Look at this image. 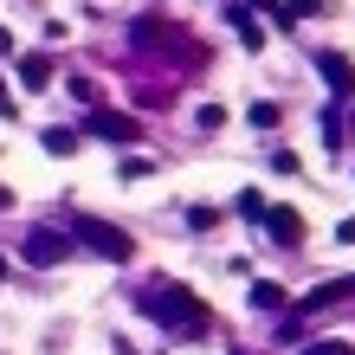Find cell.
Returning <instances> with one entry per match:
<instances>
[{"mask_svg": "<svg viewBox=\"0 0 355 355\" xmlns=\"http://www.w3.org/2000/svg\"><path fill=\"white\" fill-rule=\"evenodd\" d=\"M142 310H149L155 323H168V329H181V336H194V329H207L214 323V310H207L187 284H155L149 297H142Z\"/></svg>", "mask_w": 355, "mask_h": 355, "instance_id": "1", "label": "cell"}, {"mask_svg": "<svg viewBox=\"0 0 355 355\" xmlns=\"http://www.w3.org/2000/svg\"><path fill=\"white\" fill-rule=\"evenodd\" d=\"M0 284H7V259H0Z\"/></svg>", "mask_w": 355, "mask_h": 355, "instance_id": "19", "label": "cell"}, {"mask_svg": "<svg viewBox=\"0 0 355 355\" xmlns=\"http://www.w3.org/2000/svg\"><path fill=\"white\" fill-rule=\"evenodd\" d=\"M19 78H26V91H46L52 85V58L46 52H26V58H19Z\"/></svg>", "mask_w": 355, "mask_h": 355, "instance_id": "8", "label": "cell"}, {"mask_svg": "<svg viewBox=\"0 0 355 355\" xmlns=\"http://www.w3.org/2000/svg\"><path fill=\"white\" fill-rule=\"evenodd\" d=\"M65 91H71V97H85V103H97V85H91V78H65Z\"/></svg>", "mask_w": 355, "mask_h": 355, "instance_id": "15", "label": "cell"}, {"mask_svg": "<svg viewBox=\"0 0 355 355\" xmlns=\"http://www.w3.org/2000/svg\"><path fill=\"white\" fill-rule=\"evenodd\" d=\"M265 226H271L278 245H297L304 239V214H297V207H265Z\"/></svg>", "mask_w": 355, "mask_h": 355, "instance_id": "4", "label": "cell"}, {"mask_svg": "<svg viewBox=\"0 0 355 355\" xmlns=\"http://www.w3.org/2000/svg\"><path fill=\"white\" fill-rule=\"evenodd\" d=\"M0 58H13V33L7 26H0Z\"/></svg>", "mask_w": 355, "mask_h": 355, "instance_id": "18", "label": "cell"}, {"mask_svg": "<svg viewBox=\"0 0 355 355\" xmlns=\"http://www.w3.org/2000/svg\"><path fill=\"white\" fill-rule=\"evenodd\" d=\"M336 239H343V245H355V220H343V226H336Z\"/></svg>", "mask_w": 355, "mask_h": 355, "instance_id": "17", "label": "cell"}, {"mask_svg": "<svg viewBox=\"0 0 355 355\" xmlns=\"http://www.w3.org/2000/svg\"><path fill=\"white\" fill-rule=\"evenodd\" d=\"M343 297H355V278H329L323 291H310V297H304V317H310V310H329V304H343Z\"/></svg>", "mask_w": 355, "mask_h": 355, "instance_id": "7", "label": "cell"}, {"mask_svg": "<svg viewBox=\"0 0 355 355\" xmlns=\"http://www.w3.org/2000/svg\"><path fill=\"white\" fill-rule=\"evenodd\" d=\"M194 123H200V130H220V123H226V110H220V103H200V110H194Z\"/></svg>", "mask_w": 355, "mask_h": 355, "instance_id": "14", "label": "cell"}, {"mask_svg": "<svg viewBox=\"0 0 355 355\" xmlns=\"http://www.w3.org/2000/svg\"><path fill=\"white\" fill-rule=\"evenodd\" d=\"M65 252H71L65 233H33V239H26V265H58Z\"/></svg>", "mask_w": 355, "mask_h": 355, "instance_id": "5", "label": "cell"}, {"mask_svg": "<svg viewBox=\"0 0 355 355\" xmlns=\"http://www.w3.org/2000/svg\"><path fill=\"white\" fill-rule=\"evenodd\" d=\"M245 304H252V310H284V291H278V284H265V278H259L252 291H245Z\"/></svg>", "mask_w": 355, "mask_h": 355, "instance_id": "9", "label": "cell"}, {"mask_svg": "<svg viewBox=\"0 0 355 355\" xmlns=\"http://www.w3.org/2000/svg\"><path fill=\"white\" fill-rule=\"evenodd\" d=\"M91 136H97V142H116V149H130V142L142 136V123H136V116H123V110H103V103H97Z\"/></svg>", "mask_w": 355, "mask_h": 355, "instance_id": "3", "label": "cell"}, {"mask_svg": "<svg viewBox=\"0 0 355 355\" xmlns=\"http://www.w3.org/2000/svg\"><path fill=\"white\" fill-rule=\"evenodd\" d=\"M187 226H194V233H214L220 214H214V207H187Z\"/></svg>", "mask_w": 355, "mask_h": 355, "instance_id": "11", "label": "cell"}, {"mask_svg": "<svg viewBox=\"0 0 355 355\" xmlns=\"http://www.w3.org/2000/svg\"><path fill=\"white\" fill-rule=\"evenodd\" d=\"M46 149H52V155H71L78 136H71V130H46Z\"/></svg>", "mask_w": 355, "mask_h": 355, "instance_id": "12", "label": "cell"}, {"mask_svg": "<svg viewBox=\"0 0 355 355\" xmlns=\"http://www.w3.org/2000/svg\"><path fill=\"white\" fill-rule=\"evenodd\" d=\"M245 116H252V130H271V123H278V103H252Z\"/></svg>", "mask_w": 355, "mask_h": 355, "instance_id": "13", "label": "cell"}, {"mask_svg": "<svg viewBox=\"0 0 355 355\" xmlns=\"http://www.w3.org/2000/svg\"><path fill=\"white\" fill-rule=\"evenodd\" d=\"M317 65H323V78H329V91H336V97H355V65H349L343 52H323Z\"/></svg>", "mask_w": 355, "mask_h": 355, "instance_id": "6", "label": "cell"}, {"mask_svg": "<svg viewBox=\"0 0 355 355\" xmlns=\"http://www.w3.org/2000/svg\"><path fill=\"white\" fill-rule=\"evenodd\" d=\"M304 355H355V343H310Z\"/></svg>", "mask_w": 355, "mask_h": 355, "instance_id": "16", "label": "cell"}, {"mask_svg": "<svg viewBox=\"0 0 355 355\" xmlns=\"http://www.w3.org/2000/svg\"><path fill=\"white\" fill-rule=\"evenodd\" d=\"M233 207H239V220H265V194H259V187H245Z\"/></svg>", "mask_w": 355, "mask_h": 355, "instance_id": "10", "label": "cell"}, {"mask_svg": "<svg viewBox=\"0 0 355 355\" xmlns=\"http://www.w3.org/2000/svg\"><path fill=\"white\" fill-rule=\"evenodd\" d=\"M78 233H85V245H91V252H103L110 265H130V259H136V239L123 233V226H103V220H78Z\"/></svg>", "mask_w": 355, "mask_h": 355, "instance_id": "2", "label": "cell"}]
</instances>
